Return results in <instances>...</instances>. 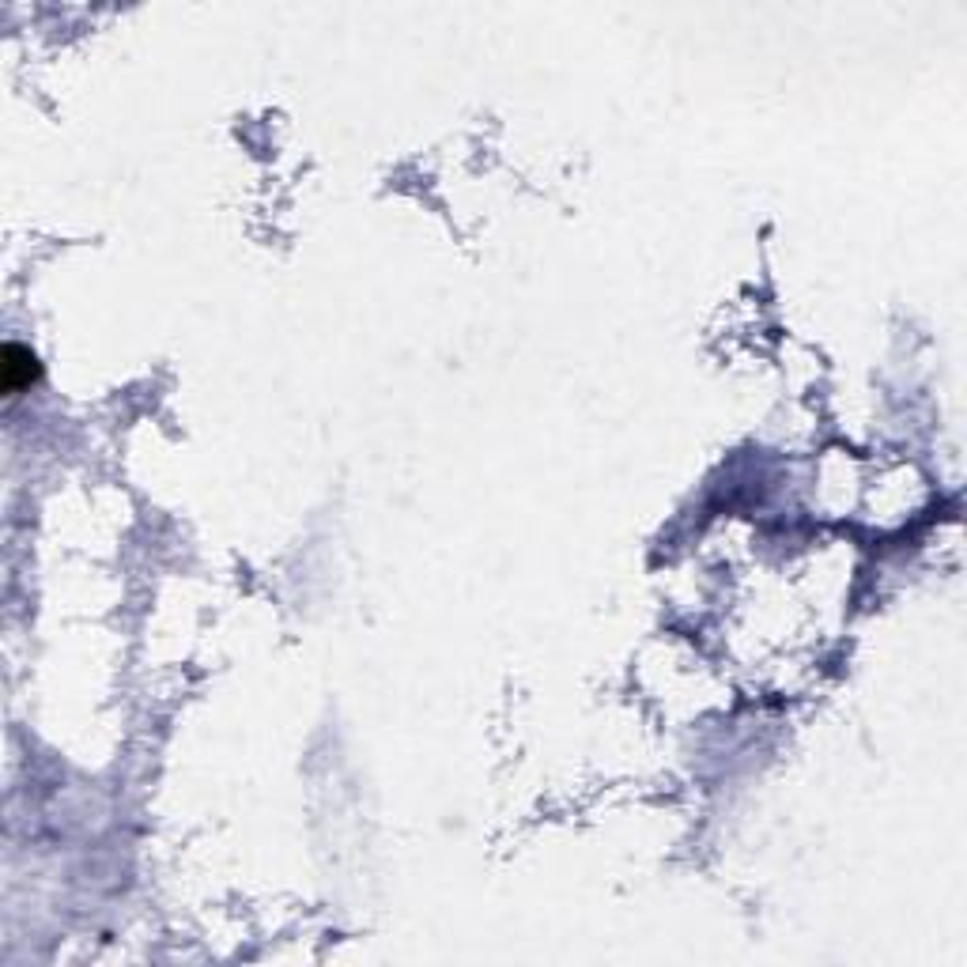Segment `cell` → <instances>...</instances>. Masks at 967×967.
Returning <instances> with one entry per match:
<instances>
[{
	"label": "cell",
	"instance_id": "cell-1",
	"mask_svg": "<svg viewBox=\"0 0 967 967\" xmlns=\"http://www.w3.org/2000/svg\"><path fill=\"white\" fill-rule=\"evenodd\" d=\"M35 374H38V367H35L31 348H23V344H4V351H0V386H4L8 397L27 390L31 382H35Z\"/></svg>",
	"mask_w": 967,
	"mask_h": 967
}]
</instances>
